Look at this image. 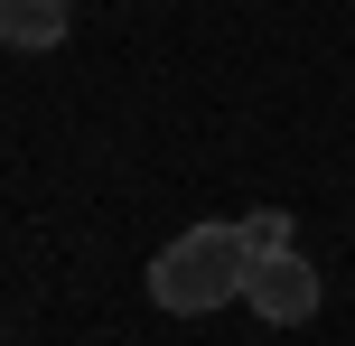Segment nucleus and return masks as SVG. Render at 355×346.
Here are the masks:
<instances>
[{"label": "nucleus", "instance_id": "f03ea898", "mask_svg": "<svg viewBox=\"0 0 355 346\" xmlns=\"http://www.w3.org/2000/svg\"><path fill=\"white\" fill-rule=\"evenodd\" d=\"M243 300H252L262 328H309V318H318V272H309L300 253H252Z\"/></svg>", "mask_w": 355, "mask_h": 346}, {"label": "nucleus", "instance_id": "f257e3e1", "mask_svg": "<svg viewBox=\"0 0 355 346\" xmlns=\"http://www.w3.org/2000/svg\"><path fill=\"white\" fill-rule=\"evenodd\" d=\"M243 281H252L243 225H187L178 243L150 253V300L178 309V318H206V309H225V300H243Z\"/></svg>", "mask_w": 355, "mask_h": 346}, {"label": "nucleus", "instance_id": "7ed1b4c3", "mask_svg": "<svg viewBox=\"0 0 355 346\" xmlns=\"http://www.w3.org/2000/svg\"><path fill=\"white\" fill-rule=\"evenodd\" d=\"M75 28V0H0V37L10 47H56Z\"/></svg>", "mask_w": 355, "mask_h": 346}, {"label": "nucleus", "instance_id": "20e7f679", "mask_svg": "<svg viewBox=\"0 0 355 346\" xmlns=\"http://www.w3.org/2000/svg\"><path fill=\"white\" fill-rule=\"evenodd\" d=\"M243 243H252V253H290V216H281V206H252V216H243Z\"/></svg>", "mask_w": 355, "mask_h": 346}]
</instances>
